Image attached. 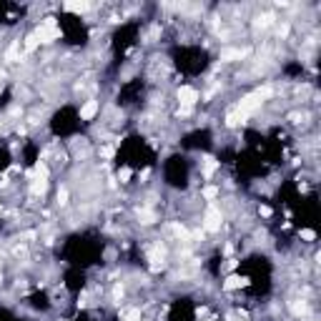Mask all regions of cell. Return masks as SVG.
<instances>
[{
  "label": "cell",
  "mask_w": 321,
  "mask_h": 321,
  "mask_svg": "<svg viewBox=\"0 0 321 321\" xmlns=\"http://www.w3.org/2000/svg\"><path fill=\"white\" fill-rule=\"evenodd\" d=\"M204 226H206V231H218L221 228V211L216 206H209V211L204 216Z\"/></svg>",
  "instance_id": "obj_2"
},
{
  "label": "cell",
  "mask_w": 321,
  "mask_h": 321,
  "mask_svg": "<svg viewBox=\"0 0 321 321\" xmlns=\"http://www.w3.org/2000/svg\"><path fill=\"white\" fill-rule=\"evenodd\" d=\"M198 101V91L196 88H191V86H183L181 91H178V103H181V108H193V103Z\"/></svg>",
  "instance_id": "obj_1"
},
{
  "label": "cell",
  "mask_w": 321,
  "mask_h": 321,
  "mask_svg": "<svg viewBox=\"0 0 321 321\" xmlns=\"http://www.w3.org/2000/svg\"><path fill=\"white\" fill-rule=\"evenodd\" d=\"M96 113H98V101H88L83 108H80V118L83 120H91Z\"/></svg>",
  "instance_id": "obj_3"
},
{
  "label": "cell",
  "mask_w": 321,
  "mask_h": 321,
  "mask_svg": "<svg viewBox=\"0 0 321 321\" xmlns=\"http://www.w3.org/2000/svg\"><path fill=\"white\" fill-rule=\"evenodd\" d=\"M123 321H141V311H138V309H131V311L126 314Z\"/></svg>",
  "instance_id": "obj_5"
},
{
  "label": "cell",
  "mask_w": 321,
  "mask_h": 321,
  "mask_svg": "<svg viewBox=\"0 0 321 321\" xmlns=\"http://www.w3.org/2000/svg\"><path fill=\"white\" fill-rule=\"evenodd\" d=\"M291 309H294V314H296V316H301V314H306V309H309V306H306V301H301V304L296 301Z\"/></svg>",
  "instance_id": "obj_4"
}]
</instances>
